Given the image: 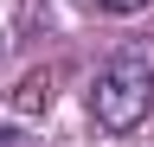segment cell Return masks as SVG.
Instances as JSON below:
<instances>
[{
	"instance_id": "cell-1",
	"label": "cell",
	"mask_w": 154,
	"mask_h": 147,
	"mask_svg": "<svg viewBox=\"0 0 154 147\" xmlns=\"http://www.w3.org/2000/svg\"><path fill=\"white\" fill-rule=\"evenodd\" d=\"M154 109V64L148 58H109L90 83V115L109 128V134H135Z\"/></svg>"
},
{
	"instance_id": "cell-2",
	"label": "cell",
	"mask_w": 154,
	"mask_h": 147,
	"mask_svg": "<svg viewBox=\"0 0 154 147\" xmlns=\"http://www.w3.org/2000/svg\"><path fill=\"white\" fill-rule=\"evenodd\" d=\"M13 109H19V115H45V109H51V70H32V77L13 90Z\"/></svg>"
},
{
	"instance_id": "cell-3",
	"label": "cell",
	"mask_w": 154,
	"mask_h": 147,
	"mask_svg": "<svg viewBox=\"0 0 154 147\" xmlns=\"http://www.w3.org/2000/svg\"><path fill=\"white\" fill-rule=\"evenodd\" d=\"M96 7H109V13H135V7H148V0H96Z\"/></svg>"
},
{
	"instance_id": "cell-4",
	"label": "cell",
	"mask_w": 154,
	"mask_h": 147,
	"mask_svg": "<svg viewBox=\"0 0 154 147\" xmlns=\"http://www.w3.org/2000/svg\"><path fill=\"white\" fill-rule=\"evenodd\" d=\"M0 147H19V141H13V134H0Z\"/></svg>"
},
{
	"instance_id": "cell-5",
	"label": "cell",
	"mask_w": 154,
	"mask_h": 147,
	"mask_svg": "<svg viewBox=\"0 0 154 147\" xmlns=\"http://www.w3.org/2000/svg\"><path fill=\"white\" fill-rule=\"evenodd\" d=\"M0 51H7V39H0Z\"/></svg>"
}]
</instances>
